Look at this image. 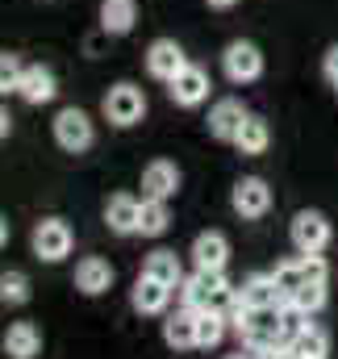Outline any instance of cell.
<instances>
[{"instance_id": "cell-28", "label": "cell", "mask_w": 338, "mask_h": 359, "mask_svg": "<svg viewBox=\"0 0 338 359\" xmlns=\"http://www.w3.org/2000/svg\"><path fill=\"white\" fill-rule=\"evenodd\" d=\"M0 301H8V305H25L29 301V276L25 271H4L0 276Z\"/></svg>"}, {"instance_id": "cell-17", "label": "cell", "mask_w": 338, "mask_h": 359, "mask_svg": "<svg viewBox=\"0 0 338 359\" xmlns=\"http://www.w3.org/2000/svg\"><path fill=\"white\" fill-rule=\"evenodd\" d=\"M238 297H243L251 309H280V288H276L271 271H263V276H247V280L238 284Z\"/></svg>"}, {"instance_id": "cell-29", "label": "cell", "mask_w": 338, "mask_h": 359, "mask_svg": "<svg viewBox=\"0 0 338 359\" xmlns=\"http://www.w3.org/2000/svg\"><path fill=\"white\" fill-rule=\"evenodd\" d=\"M305 326H309V313H305L301 305L284 301V305H280V330H284V339H297Z\"/></svg>"}, {"instance_id": "cell-34", "label": "cell", "mask_w": 338, "mask_h": 359, "mask_svg": "<svg viewBox=\"0 0 338 359\" xmlns=\"http://www.w3.org/2000/svg\"><path fill=\"white\" fill-rule=\"evenodd\" d=\"M8 130H13V117H8V109H0V138H8Z\"/></svg>"}, {"instance_id": "cell-16", "label": "cell", "mask_w": 338, "mask_h": 359, "mask_svg": "<svg viewBox=\"0 0 338 359\" xmlns=\"http://www.w3.org/2000/svg\"><path fill=\"white\" fill-rule=\"evenodd\" d=\"M138 213H142V201H134V196H113L109 205H104V222H109V230L113 234H138Z\"/></svg>"}, {"instance_id": "cell-20", "label": "cell", "mask_w": 338, "mask_h": 359, "mask_svg": "<svg viewBox=\"0 0 338 359\" xmlns=\"http://www.w3.org/2000/svg\"><path fill=\"white\" fill-rule=\"evenodd\" d=\"M163 339H168L175 351H188L196 347V309H180L163 322Z\"/></svg>"}, {"instance_id": "cell-7", "label": "cell", "mask_w": 338, "mask_h": 359, "mask_svg": "<svg viewBox=\"0 0 338 359\" xmlns=\"http://www.w3.org/2000/svg\"><path fill=\"white\" fill-rule=\"evenodd\" d=\"M222 288H226V276H222V271L196 268L184 284H180V301H184V309H209V301H213Z\"/></svg>"}, {"instance_id": "cell-22", "label": "cell", "mask_w": 338, "mask_h": 359, "mask_svg": "<svg viewBox=\"0 0 338 359\" xmlns=\"http://www.w3.org/2000/svg\"><path fill=\"white\" fill-rule=\"evenodd\" d=\"M100 29L104 34H130L134 29V0H104L100 4Z\"/></svg>"}, {"instance_id": "cell-26", "label": "cell", "mask_w": 338, "mask_h": 359, "mask_svg": "<svg viewBox=\"0 0 338 359\" xmlns=\"http://www.w3.org/2000/svg\"><path fill=\"white\" fill-rule=\"evenodd\" d=\"M168 201H142V213H138V234L147 238H159L168 230Z\"/></svg>"}, {"instance_id": "cell-15", "label": "cell", "mask_w": 338, "mask_h": 359, "mask_svg": "<svg viewBox=\"0 0 338 359\" xmlns=\"http://www.w3.org/2000/svg\"><path fill=\"white\" fill-rule=\"evenodd\" d=\"M21 100L25 104H46V100H55V76H50V67H42V63H29L25 67V76H21Z\"/></svg>"}, {"instance_id": "cell-18", "label": "cell", "mask_w": 338, "mask_h": 359, "mask_svg": "<svg viewBox=\"0 0 338 359\" xmlns=\"http://www.w3.org/2000/svg\"><path fill=\"white\" fill-rule=\"evenodd\" d=\"M130 301H134V309H138V313H163V309H168V301H171V288H168V284H159V280H151V276H138V284H134Z\"/></svg>"}, {"instance_id": "cell-37", "label": "cell", "mask_w": 338, "mask_h": 359, "mask_svg": "<svg viewBox=\"0 0 338 359\" xmlns=\"http://www.w3.org/2000/svg\"><path fill=\"white\" fill-rule=\"evenodd\" d=\"M267 359H297V355H292L288 347H280V351H271V355H267Z\"/></svg>"}, {"instance_id": "cell-3", "label": "cell", "mask_w": 338, "mask_h": 359, "mask_svg": "<svg viewBox=\"0 0 338 359\" xmlns=\"http://www.w3.org/2000/svg\"><path fill=\"white\" fill-rule=\"evenodd\" d=\"M142 113H147V96H142V88L117 84V88L104 92V117H109L113 126H134V121H142Z\"/></svg>"}, {"instance_id": "cell-11", "label": "cell", "mask_w": 338, "mask_h": 359, "mask_svg": "<svg viewBox=\"0 0 338 359\" xmlns=\"http://www.w3.org/2000/svg\"><path fill=\"white\" fill-rule=\"evenodd\" d=\"M168 92H171V100H175L180 109H196V104L209 96V76H205L201 67H192V63H188V67H184V72L168 84Z\"/></svg>"}, {"instance_id": "cell-1", "label": "cell", "mask_w": 338, "mask_h": 359, "mask_svg": "<svg viewBox=\"0 0 338 359\" xmlns=\"http://www.w3.org/2000/svg\"><path fill=\"white\" fill-rule=\"evenodd\" d=\"M243 343L259 351V355H271L280 347H288L284 330H280V309H251V322L243 330Z\"/></svg>"}, {"instance_id": "cell-25", "label": "cell", "mask_w": 338, "mask_h": 359, "mask_svg": "<svg viewBox=\"0 0 338 359\" xmlns=\"http://www.w3.org/2000/svg\"><path fill=\"white\" fill-rule=\"evenodd\" d=\"M271 280H276V288H280V305L292 301L301 284H309V280H305V268H301V259H284V264H276Z\"/></svg>"}, {"instance_id": "cell-4", "label": "cell", "mask_w": 338, "mask_h": 359, "mask_svg": "<svg viewBox=\"0 0 338 359\" xmlns=\"http://www.w3.org/2000/svg\"><path fill=\"white\" fill-rule=\"evenodd\" d=\"M222 67H226V80L230 84H251L263 76V55L255 42H230L226 55H222Z\"/></svg>"}, {"instance_id": "cell-19", "label": "cell", "mask_w": 338, "mask_h": 359, "mask_svg": "<svg viewBox=\"0 0 338 359\" xmlns=\"http://www.w3.org/2000/svg\"><path fill=\"white\" fill-rule=\"evenodd\" d=\"M113 284V268L104 264V259H96V255H88L76 264V288L88 292V297H96V292H104Z\"/></svg>"}, {"instance_id": "cell-13", "label": "cell", "mask_w": 338, "mask_h": 359, "mask_svg": "<svg viewBox=\"0 0 338 359\" xmlns=\"http://www.w3.org/2000/svg\"><path fill=\"white\" fill-rule=\"evenodd\" d=\"M192 259H196V268H205V271H226V259H230V243H226V234H217V230L196 234V243H192Z\"/></svg>"}, {"instance_id": "cell-33", "label": "cell", "mask_w": 338, "mask_h": 359, "mask_svg": "<svg viewBox=\"0 0 338 359\" xmlns=\"http://www.w3.org/2000/svg\"><path fill=\"white\" fill-rule=\"evenodd\" d=\"M326 80H330V84L338 88V46L330 50V55H326Z\"/></svg>"}, {"instance_id": "cell-10", "label": "cell", "mask_w": 338, "mask_h": 359, "mask_svg": "<svg viewBox=\"0 0 338 359\" xmlns=\"http://www.w3.org/2000/svg\"><path fill=\"white\" fill-rule=\"evenodd\" d=\"M247 117H251V113L243 109V100L226 96V100H217V104L209 109V134H213V138H222V142H234Z\"/></svg>"}, {"instance_id": "cell-30", "label": "cell", "mask_w": 338, "mask_h": 359, "mask_svg": "<svg viewBox=\"0 0 338 359\" xmlns=\"http://www.w3.org/2000/svg\"><path fill=\"white\" fill-rule=\"evenodd\" d=\"M292 305H301L305 313H318L326 305V284H301L297 297H292Z\"/></svg>"}, {"instance_id": "cell-38", "label": "cell", "mask_w": 338, "mask_h": 359, "mask_svg": "<svg viewBox=\"0 0 338 359\" xmlns=\"http://www.w3.org/2000/svg\"><path fill=\"white\" fill-rule=\"evenodd\" d=\"M4 243H8V222L0 217V247H4Z\"/></svg>"}, {"instance_id": "cell-23", "label": "cell", "mask_w": 338, "mask_h": 359, "mask_svg": "<svg viewBox=\"0 0 338 359\" xmlns=\"http://www.w3.org/2000/svg\"><path fill=\"white\" fill-rule=\"evenodd\" d=\"M267 142H271V130H267V121H263V117H247V121H243V130H238V138H234V147H238L243 155H263V151H267Z\"/></svg>"}, {"instance_id": "cell-32", "label": "cell", "mask_w": 338, "mask_h": 359, "mask_svg": "<svg viewBox=\"0 0 338 359\" xmlns=\"http://www.w3.org/2000/svg\"><path fill=\"white\" fill-rule=\"evenodd\" d=\"M301 268H305V280H309V284H326V276H330V268H326L322 255H301Z\"/></svg>"}, {"instance_id": "cell-36", "label": "cell", "mask_w": 338, "mask_h": 359, "mask_svg": "<svg viewBox=\"0 0 338 359\" xmlns=\"http://www.w3.org/2000/svg\"><path fill=\"white\" fill-rule=\"evenodd\" d=\"M238 0H209V8H234Z\"/></svg>"}, {"instance_id": "cell-24", "label": "cell", "mask_w": 338, "mask_h": 359, "mask_svg": "<svg viewBox=\"0 0 338 359\" xmlns=\"http://www.w3.org/2000/svg\"><path fill=\"white\" fill-rule=\"evenodd\" d=\"M288 351L297 359H326V351H330V339L318 330V326H305L297 339H288Z\"/></svg>"}, {"instance_id": "cell-14", "label": "cell", "mask_w": 338, "mask_h": 359, "mask_svg": "<svg viewBox=\"0 0 338 359\" xmlns=\"http://www.w3.org/2000/svg\"><path fill=\"white\" fill-rule=\"evenodd\" d=\"M42 351V334L34 322H13L4 330V355L8 359H34Z\"/></svg>"}, {"instance_id": "cell-35", "label": "cell", "mask_w": 338, "mask_h": 359, "mask_svg": "<svg viewBox=\"0 0 338 359\" xmlns=\"http://www.w3.org/2000/svg\"><path fill=\"white\" fill-rule=\"evenodd\" d=\"M226 359H267V355H259V351H251V347H247V351H238V355H226Z\"/></svg>"}, {"instance_id": "cell-31", "label": "cell", "mask_w": 338, "mask_h": 359, "mask_svg": "<svg viewBox=\"0 0 338 359\" xmlns=\"http://www.w3.org/2000/svg\"><path fill=\"white\" fill-rule=\"evenodd\" d=\"M21 76H25V67L17 63V55H0V92H17Z\"/></svg>"}, {"instance_id": "cell-12", "label": "cell", "mask_w": 338, "mask_h": 359, "mask_svg": "<svg viewBox=\"0 0 338 359\" xmlns=\"http://www.w3.org/2000/svg\"><path fill=\"white\" fill-rule=\"evenodd\" d=\"M175 188H180V172H175V163H168V159H155L142 172V201H171Z\"/></svg>"}, {"instance_id": "cell-8", "label": "cell", "mask_w": 338, "mask_h": 359, "mask_svg": "<svg viewBox=\"0 0 338 359\" xmlns=\"http://www.w3.org/2000/svg\"><path fill=\"white\" fill-rule=\"evenodd\" d=\"M230 205H234V213H238V217H263V213L271 209V188H267L259 176H247V180H238V184H234Z\"/></svg>"}, {"instance_id": "cell-27", "label": "cell", "mask_w": 338, "mask_h": 359, "mask_svg": "<svg viewBox=\"0 0 338 359\" xmlns=\"http://www.w3.org/2000/svg\"><path fill=\"white\" fill-rule=\"evenodd\" d=\"M226 334V318L213 309H196V347H217Z\"/></svg>"}, {"instance_id": "cell-2", "label": "cell", "mask_w": 338, "mask_h": 359, "mask_svg": "<svg viewBox=\"0 0 338 359\" xmlns=\"http://www.w3.org/2000/svg\"><path fill=\"white\" fill-rule=\"evenodd\" d=\"M34 255L46 259V264L67 259V255H72V230H67V222H59V217L38 222V226H34Z\"/></svg>"}, {"instance_id": "cell-6", "label": "cell", "mask_w": 338, "mask_h": 359, "mask_svg": "<svg viewBox=\"0 0 338 359\" xmlns=\"http://www.w3.org/2000/svg\"><path fill=\"white\" fill-rule=\"evenodd\" d=\"M55 142L63 151H72V155L88 151L92 147V117H88L84 109H63L55 117Z\"/></svg>"}, {"instance_id": "cell-5", "label": "cell", "mask_w": 338, "mask_h": 359, "mask_svg": "<svg viewBox=\"0 0 338 359\" xmlns=\"http://www.w3.org/2000/svg\"><path fill=\"white\" fill-rule=\"evenodd\" d=\"M326 243H330V222H326L322 213L305 209V213L292 217V247H297L301 255H322Z\"/></svg>"}, {"instance_id": "cell-21", "label": "cell", "mask_w": 338, "mask_h": 359, "mask_svg": "<svg viewBox=\"0 0 338 359\" xmlns=\"http://www.w3.org/2000/svg\"><path fill=\"white\" fill-rule=\"evenodd\" d=\"M142 276H151V280H159V284H168V288H180V284H184V268H180L175 251H155V255H147Z\"/></svg>"}, {"instance_id": "cell-9", "label": "cell", "mask_w": 338, "mask_h": 359, "mask_svg": "<svg viewBox=\"0 0 338 359\" xmlns=\"http://www.w3.org/2000/svg\"><path fill=\"white\" fill-rule=\"evenodd\" d=\"M184 67H188V59H184V50H180L171 38H159V42H151V50H147V72H151L155 80L171 84V80H175Z\"/></svg>"}]
</instances>
